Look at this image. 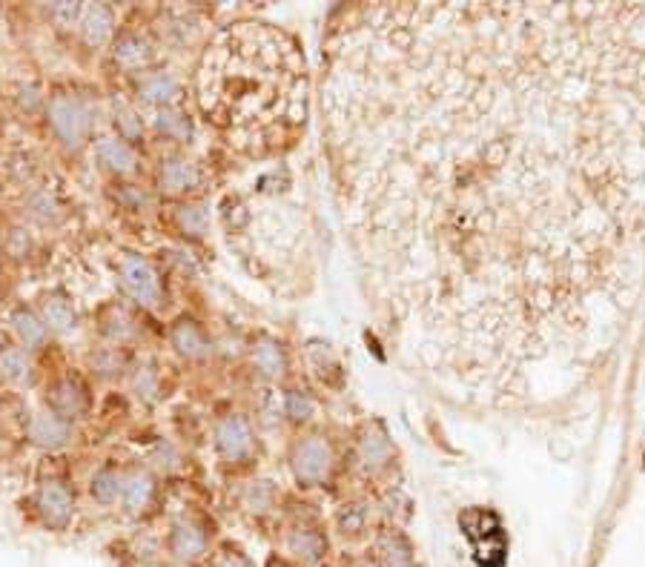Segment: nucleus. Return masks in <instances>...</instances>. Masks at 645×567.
<instances>
[{"instance_id": "nucleus-1", "label": "nucleus", "mask_w": 645, "mask_h": 567, "mask_svg": "<svg viewBox=\"0 0 645 567\" xmlns=\"http://www.w3.org/2000/svg\"><path fill=\"white\" fill-rule=\"evenodd\" d=\"M370 293L465 404L577 393L645 284V3H373L324 63Z\"/></svg>"}, {"instance_id": "nucleus-2", "label": "nucleus", "mask_w": 645, "mask_h": 567, "mask_svg": "<svg viewBox=\"0 0 645 567\" xmlns=\"http://www.w3.org/2000/svg\"><path fill=\"white\" fill-rule=\"evenodd\" d=\"M195 95L204 118L241 152H279L307 121L304 55L270 23L227 26L198 63Z\"/></svg>"}, {"instance_id": "nucleus-3", "label": "nucleus", "mask_w": 645, "mask_h": 567, "mask_svg": "<svg viewBox=\"0 0 645 567\" xmlns=\"http://www.w3.org/2000/svg\"><path fill=\"white\" fill-rule=\"evenodd\" d=\"M49 121L55 135L64 141V147L81 149L92 132V112L89 106L75 95H55L49 101Z\"/></svg>"}, {"instance_id": "nucleus-4", "label": "nucleus", "mask_w": 645, "mask_h": 567, "mask_svg": "<svg viewBox=\"0 0 645 567\" xmlns=\"http://www.w3.org/2000/svg\"><path fill=\"white\" fill-rule=\"evenodd\" d=\"M118 273H121V284L135 301H141L144 307H155L161 301V281L158 273L152 270V264L141 255H124L121 264H118Z\"/></svg>"}, {"instance_id": "nucleus-5", "label": "nucleus", "mask_w": 645, "mask_h": 567, "mask_svg": "<svg viewBox=\"0 0 645 567\" xmlns=\"http://www.w3.org/2000/svg\"><path fill=\"white\" fill-rule=\"evenodd\" d=\"M330 470V447L327 441L313 436V439H304L293 453V473L301 484H316L322 482Z\"/></svg>"}, {"instance_id": "nucleus-6", "label": "nucleus", "mask_w": 645, "mask_h": 567, "mask_svg": "<svg viewBox=\"0 0 645 567\" xmlns=\"http://www.w3.org/2000/svg\"><path fill=\"white\" fill-rule=\"evenodd\" d=\"M215 444L218 453L230 462H241L253 453V430L241 416H224L215 427Z\"/></svg>"}, {"instance_id": "nucleus-7", "label": "nucleus", "mask_w": 645, "mask_h": 567, "mask_svg": "<svg viewBox=\"0 0 645 567\" xmlns=\"http://www.w3.org/2000/svg\"><path fill=\"white\" fill-rule=\"evenodd\" d=\"M38 510H41V516L46 525L58 527V530H61V527L69 525L72 510H75V504H72V493H69L61 482L43 484L41 493H38Z\"/></svg>"}, {"instance_id": "nucleus-8", "label": "nucleus", "mask_w": 645, "mask_h": 567, "mask_svg": "<svg viewBox=\"0 0 645 567\" xmlns=\"http://www.w3.org/2000/svg\"><path fill=\"white\" fill-rule=\"evenodd\" d=\"M207 547H210L207 533L195 525V522H178V525L172 527L170 553L178 559V562L193 565V562H198V559H204Z\"/></svg>"}, {"instance_id": "nucleus-9", "label": "nucleus", "mask_w": 645, "mask_h": 567, "mask_svg": "<svg viewBox=\"0 0 645 567\" xmlns=\"http://www.w3.org/2000/svg\"><path fill=\"white\" fill-rule=\"evenodd\" d=\"M81 35L89 46H104L115 32V18H112V9L104 3H89L81 12V23H78Z\"/></svg>"}, {"instance_id": "nucleus-10", "label": "nucleus", "mask_w": 645, "mask_h": 567, "mask_svg": "<svg viewBox=\"0 0 645 567\" xmlns=\"http://www.w3.org/2000/svg\"><path fill=\"white\" fill-rule=\"evenodd\" d=\"M201 184V169L190 158H170L161 167V187L167 192H187Z\"/></svg>"}, {"instance_id": "nucleus-11", "label": "nucleus", "mask_w": 645, "mask_h": 567, "mask_svg": "<svg viewBox=\"0 0 645 567\" xmlns=\"http://www.w3.org/2000/svg\"><path fill=\"white\" fill-rule=\"evenodd\" d=\"M138 95H141V101H147V104L170 109V106L181 98V86H178V81H175L172 75H167V72H152V75H147V78L141 81Z\"/></svg>"}, {"instance_id": "nucleus-12", "label": "nucleus", "mask_w": 645, "mask_h": 567, "mask_svg": "<svg viewBox=\"0 0 645 567\" xmlns=\"http://www.w3.org/2000/svg\"><path fill=\"white\" fill-rule=\"evenodd\" d=\"M98 158L101 164L118 175H132L138 169V155L124 138H101L98 141Z\"/></svg>"}, {"instance_id": "nucleus-13", "label": "nucleus", "mask_w": 645, "mask_h": 567, "mask_svg": "<svg viewBox=\"0 0 645 567\" xmlns=\"http://www.w3.org/2000/svg\"><path fill=\"white\" fill-rule=\"evenodd\" d=\"M49 404H52V413L55 416H61V419H75V416H81L86 407L84 399V390L72 381V378H64V381H58L52 390H49Z\"/></svg>"}, {"instance_id": "nucleus-14", "label": "nucleus", "mask_w": 645, "mask_h": 567, "mask_svg": "<svg viewBox=\"0 0 645 567\" xmlns=\"http://www.w3.org/2000/svg\"><path fill=\"white\" fill-rule=\"evenodd\" d=\"M29 439L41 447H61L69 441V421L55 413H41L29 424Z\"/></svg>"}, {"instance_id": "nucleus-15", "label": "nucleus", "mask_w": 645, "mask_h": 567, "mask_svg": "<svg viewBox=\"0 0 645 567\" xmlns=\"http://www.w3.org/2000/svg\"><path fill=\"white\" fill-rule=\"evenodd\" d=\"M172 347L187 358H204L210 353L207 336L201 333V327L195 321H190V318H181L172 327Z\"/></svg>"}, {"instance_id": "nucleus-16", "label": "nucleus", "mask_w": 645, "mask_h": 567, "mask_svg": "<svg viewBox=\"0 0 645 567\" xmlns=\"http://www.w3.org/2000/svg\"><path fill=\"white\" fill-rule=\"evenodd\" d=\"M115 61L121 63V66H127V69H141V66H147L152 61V43L144 38V35H138V32H124L118 43H115Z\"/></svg>"}, {"instance_id": "nucleus-17", "label": "nucleus", "mask_w": 645, "mask_h": 567, "mask_svg": "<svg viewBox=\"0 0 645 567\" xmlns=\"http://www.w3.org/2000/svg\"><path fill=\"white\" fill-rule=\"evenodd\" d=\"M287 550L301 559V562H307V565H313V562H319L324 556V539L316 533V530H307V527H299V530H293L290 533V539H287Z\"/></svg>"}, {"instance_id": "nucleus-18", "label": "nucleus", "mask_w": 645, "mask_h": 567, "mask_svg": "<svg viewBox=\"0 0 645 567\" xmlns=\"http://www.w3.org/2000/svg\"><path fill=\"white\" fill-rule=\"evenodd\" d=\"M253 364H256L261 376L279 378L284 373V367H287V358H284L279 341H273V338L258 341L256 350H253Z\"/></svg>"}, {"instance_id": "nucleus-19", "label": "nucleus", "mask_w": 645, "mask_h": 567, "mask_svg": "<svg viewBox=\"0 0 645 567\" xmlns=\"http://www.w3.org/2000/svg\"><path fill=\"white\" fill-rule=\"evenodd\" d=\"M12 327H15V333L21 336V341L26 347H41L43 341H46V321L38 318V315L32 313V310H26V307H18V310H12Z\"/></svg>"}, {"instance_id": "nucleus-20", "label": "nucleus", "mask_w": 645, "mask_h": 567, "mask_svg": "<svg viewBox=\"0 0 645 567\" xmlns=\"http://www.w3.org/2000/svg\"><path fill=\"white\" fill-rule=\"evenodd\" d=\"M150 496L152 479L147 473H132L127 482H124V490H121V502H124L129 513H141L150 504Z\"/></svg>"}, {"instance_id": "nucleus-21", "label": "nucleus", "mask_w": 645, "mask_h": 567, "mask_svg": "<svg viewBox=\"0 0 645 567\" xmlns=\"http://www.w3.org/2000/svg\"><path fill=\"white\" fill-rule=\"evenodd\" d=\"M43 321H46L52 330H58V333H69V330H75V310L66 304L64 298L49 295V298L43 301Z\"/></svg>"}, {"instance_id": "nucleus-22", "label": "nucleus", "mask_w": 645, "mask_h": 567, "mask_svg": "<svg viewBox=\"0 0 645 567\" xmlns=\"http://www.w3.org/2000/svg\"><path fill=\"white\" fill-rule=\"evenodd\" d=\"M155 129L161 132V135H167L172 141H187L190 135H193V126L187 121V115L184 112H178V109H161L158 115H155Z\"/></svg>"}, {"instance_id": "nucleus-23", "label": "nucleus", "mask_w": 645, "mask_h": 567, "mask_svg": "<svg viewBox=\"0 0 645 567\" xmlns=\"http://www.w3.org/2000/svg\"><path fill=\"white\" fill-rule=\"evenodd\" d=\"M29 358L21 347H6L0 350V376L6 381H26L29 378Z\"/></svg>"}, {"instance_id": "nucleus-24", "label": "nucleus", "mask_w": 645, "mask_h": 567, "mask_svg": "<svg viewBox=\"0 0 645 567\" xmlns=\"http://www.w3.org/2000/svg\"><path fill=\"white\" fill-rule=\"evenodd\" d=\"M89 490H92V496L101 504H112L118 502V496L124 490V482H121V476L115 470H101V473H95Z\"/></svg>"}, {"instance_id": "nucleus-25", "label": "nucleus", "mask_w": 645, "mask_h": 567, "mask_svg": "<svg viewBox=\"0 0 645 567\" xmlns=\"http://www.w3.org/2000/svg\"><path fill=\"white\" fill-rule=\"evenodd\" d=\"M115 124H118V129H121V138H124V141H129V138H138V135L144 132V124H141L138 112H135V109L127 104L118 106V112H115Z\"/></svg>"}, {"instance_id": "nucleus-26", "label": "nucleus", "mask_w": 645, "mask_h": 567, "mask_svg": "<svg viewBox=\"0 0 645 567\" xmlns=\"http://www.w3.org/2000/svg\"><path fill=\"white\" fill-rule=\"evenodd\" d=\"M178 221H181V227H184L187 232H193V235H204L210 218H207V210H204V207L193 204V207H181Z\"/></svg>"}, {"instance_id": "nucleus-27", "label": "nucleus", "mask_w": 645, "mask_h": 567, "mask_svg": "<svg viewBox=\"0 0 645 567\" xmlns=\"http://www.w3.org/2000/svg\"><path fill=\"white\" fill-rule=\"evenodd\" d=\"M276 499V493H273V487L270 484H256V487H250V493H247V504L253 507V510H267L270 504Z\"/></svg>"}, {"instance_id": "nucleus-28", "label": "nucleus", "mask_w": 645, "mask_h": 567, "mask_svg": "<svg viewBox=\"0 0 645 567\" xmlns=\"http://www.w3.org/2000/svg\"><path fill=\"white\" fill-rule=\"evenodd\" d=\"M81 12H84V6H78V3H55V6L49 9V15H52L55 21L66 23V26L81 23Z\"/></svg>"}, {"instance_id": "nucleus-29", "label": "nucleus", "mask_w": 645, "mask_h": 567, "mask_svg": "<svg viewBox=\"0 0 645 567\" xmlns=\"http://www.w3.org/2000/svg\"><path fill=\"white\" fill-rule=\"evenodd\" d=\"M284 410H287V416H290V419H307V413H310V401L293 390V393L287 396V407H284Z\"/></svg>"}, {"instance_id": "nucleus-30", "label": "nucleus", "mask_w": 645, "mask_h": 567, "mask_svg": "<svg viewBox=\"0 0 645 567\" xmlns=\"http://www.w3.org/2000/svg\"><path fill=\"white\" fill-rule=\"evenodd\" d=\"M213 567H247V562L238 553H221L213 562Z\"/></svg>"}, {"instance_id": "nucleus-31", "label": "nucleus", "mask_w": 645, "mask_h": 567, "mask_svg": "<svg viewBox=\"0 0 645 567\" xmlns=\"http://www.w3.org/2000/svg\"><path fill=\"white\" fill-rule=\"evenodd\" d=\"M362 567H376V565H362Z\"/></svg>"}]
</instances>
